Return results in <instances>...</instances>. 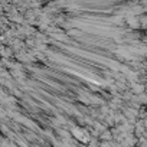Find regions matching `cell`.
<instances>
[{"instance_id":"6da1fadb","label":"cell","mask_w":147,"mask_h":147,"mask_svg":"<svg viewBox=\"0 0 147 147\" xmlns=\"http://www.w3.org/2000/svg\"><path fill=\"white\" fill-rule=\"evenodd\" d=\"M144 91H147V89H146V87H144L143 84H134L131 92H134V94H143Z\"/></svg>"},{"instance_id":"7a4b0ae2","label":"cell","mask_w":147,"mask_h":147,"mask_svg":"<svg viewBox=\"0 0 147 147\" xmlns=\"http://www.w3.org/2000/svg\"><path fill=\"white\" fill-rule=\"evenodd\" d=\"M101 137H102V138H104V140H107V141H108V140H111V138H113V136H111V133H110V131H104V133H102V134H101Z\"/></svg>"}]
</instances>
